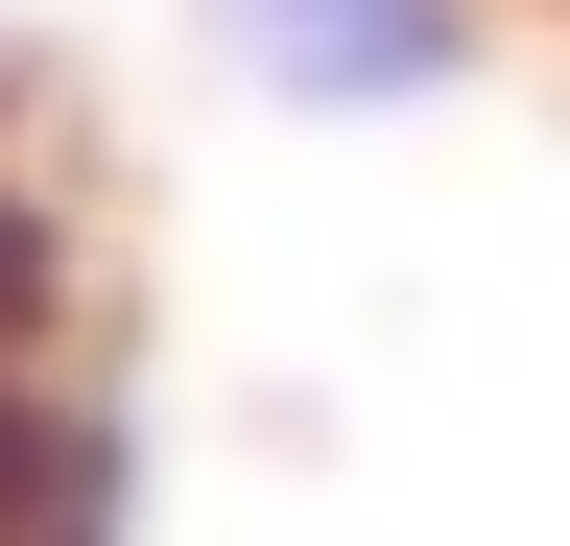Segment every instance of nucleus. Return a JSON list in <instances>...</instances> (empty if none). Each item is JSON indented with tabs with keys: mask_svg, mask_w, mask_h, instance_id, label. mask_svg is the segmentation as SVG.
Listing matches in <instances>:
<instances>
[{
	"mask_svg": "<svg viewBox=\"0 0 570 546\" xmlns=\"http://www.w3.org/2000/svg\"><path fill=\"white\" fill-rule=\"evenodd\" d=\"M214 48H238L285 119H428L475 72V0H214Z\"/></svg>",
	"mask_w": 570,
	"mask_h": 546,
	"instance_id": "obj_1",
	"label": "nucleus"
},
{
	"mask_svg": "<svg viewBox=\"0 0 570 546\" xmlns=\"http://www.w3.org/2000/svg\"><path fill=\"white\" fill-rule=\"evenodd\" d=\"M96 523H119V451L48 357V238L0 215V546H96Z\"/></svg>",
	"mask_w": 570,
	"mask_h": 546,
	"instance_id": "obj_2",
	"label": "nucleus"
}]
</instances>
